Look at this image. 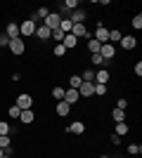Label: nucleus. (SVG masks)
Segmentation results:
<instances>
[{
  "mask_svg": "<svg viewBox=\"0 0 142 158\" xmlns=\"http://www.w3.org/2000/svg\"><path fill=\"white\" fill-rule=\"evenodd\" d=\"M93 38L100 43V45H104V43H109V28L102 24V21H97V26H95V33H93Z\"/></svg>",
  "mask_w": 142,
  "mask_h": 158,
  "instance_id": "f257e3e1",
  "label": "nucleus"
},
{
  "mask_svg": "<svg viewBox=\"0 0 142 158\" xmlns=\"http://www.w3.org/2000/svg\"><path fill=\"white\" fill-rule=\"evenodd\" d=\"M36 26H38V24H36L33 19H24V24H19V35H21L24 40L31 38V35L36 33Z\"/></svg>",
  "mask_w": 142,
  "mask_h": 158,
  "instance_id": "f03ea898",
  "label": "nucleus"
},
{
  "mask_svg": "<svg viewBox=\"0 0 142 158\" xmlns=\"http://www.w3.org/2000/svg\"><path fill=\"white\" fill-rule=\"evenodd\" d=\"M10 52L14 54V57H21V54L26 52V43H24V38H14V40H10Z\"/></svg>",
  "mask_w": 142,
  "mask_h": 158,
  "instance_id": "7ed1b4c3",
  "label": "nucleus"
},
{
  "mask_svg": "<svg viewBox=\"0 0 142 158\" xmlns=\"http://www.w3.org/2000/svg\"><path fill=\"white\" fill-rule=\"evenodd\" d=\"M14 104L19 106L21 111H26V109H33V97H31L28 92H21V94H17V102H14Z\"/></svg>",
  "mask_w": 142,
  "mask_h": 158,
  "instance_id": "20e7f679",
  "label": "nucleus"
},
{
  "mask_svg": "<svg viewBox=\"0 0 142 158\" xmlns=\"http://www.w3.org/2000/svg\"><path fill=\"white\" fill-rule=\"evenodd\" d=\"M59 24H62V14H57V12H50L45 19H43V26H47L50 31L59 28Z\"/></svg>",
  "mask_w": 142,
  "mask_h": 158,
  "instance_id": "39448f33",
  "label": "nucleus"
},
{
  "mask_svg": "<svg viewBox=\"0 0 142 158\" xmlns=\"http://www.w3.org/2000/svg\"><path fill=\"white\" fill-rule=\"evenodd\" d=\"M100 57H102L104 61H109V64H111V59L116 57V45H111V43H104V45L100 47Z\"/></svg>",
  "mask_w": 142,
  "mask_h": 158,
  "instance_id": "423d86ee",
  "label": "nucleus"
},
{
  "mask_svg": "<svg viewBox=\"0 0 142 158\" xmlns=\"http://www.w3.org/2000/svg\"><path fill=\"white\" fill-rule=\"evenodd\" d=\"M62 102H67L69 106H74V104H78V102H81V94H78V90L67 87V90H64V99H62Z\"/></svg>",
  "mask_w": 142,
  "mask_h": 158,
  "instance_id": "0eeeda50",
  "label": "nucleus"
},
{
  "mask_svg": "<svg viewBox=\"0 0 142 158\" xmlns=\"http://www.w3.org/2000/svg\"><path fill=\"white\" fill-rule=\"evenodd\" d=\"M71 35H74V38H90V31H88V26H85V24H74V26H71Z\"/></svg>",
  "mask_w": 142,
  "mask_h": 158,
  "instance_id": "6e6552de",
  "label": "nucleus"
},
{
  "mask_svg": "<svg viewBox=\"0 0 142 158\" xmlns=\"http://www.w3.org/2000/svg\"><path fill=\"white\" fill-rule=\"evenodd\" d=\"M109 80H111V73H109V69H97V71H95V83L107 85Z\"/></svg>",
  "mask_w": 142,
  "mask_h": 158,
  "instance_id": "1a4fd4ad",
  "label": "nucleus"
},
{
  "mask_svg": "<svg viewBox=\"0 0 142 158\" xmlns=\"http://www.w3.org/2000/svg\"><path fill=\"white\" fill-rule=\"evenodd\" d=\"M78 94H81L83 99L95 97V83H81V87H78Z\"/></svg>",
  "mask_w": 142,
  "mask_h": 158,
  "instance_id": "9d476101",
  "label": "nucleus"
},
{
  "mask_svg": "<svg viewBox=\"0 0 142 158\" xmlns=\"http://www.w3.org/2000/svg\"><path fill=\"white\" fill-rule=\"evenodd\" d=\"M118 43H121V47L126 50V52H130V50H135V47H137V38H135V35H123Z\"/></svg>",
  "mask_w": 142,
  "mask_h": 158,
  "instance_id": "9b49d317",
  "label": "nucleus"
},
{
  "mask_svg": "<svg viewBox=\"0 0 142 158\" xmlns=\"http://www.w3.org/2000/svg\"><path fill=\"white\" fill-rule=\"evenodd\" d=\"M67 19L71 21V24H83V21L88 19V12H85V10H74L71 17H67Z\"/></svg>",
  "mask_w": 142,
  "mask_h": 158,
  "instance_id": "f8f14e48",
  "label": "nucleus"
},
{
  "mask_svg": "<svg viewBox=\"0 0 142 158\" xmlns=\"http://www.w3.org/2000/svg\"><path fill=\"white\" fill-rule=\"evenodd\" d=\"M67 132L69 135H83V132H85V123H83V120H74V123H69Z\"/></svg>",
  "mask_w": 142,
  "mask_h": 158,
  "instance_id": "ddd939ff",
  "label": "nucleus"
},
{
  "mask_svg": "<svg viewBox=\"0 0 142 158\" xmlns=\"http://www.w3.org/2000/svg\"><path fill=\"white\" fill-rule=\"evenodd\" d=\"M33 120H36L33 109H26V111H21V113H19V123H21V125H31Z\"/></svg>",
  "mask_w": 142,
  "mask_h": 158,
  "instance_id": "4468645a",
  "label": "nucleus"
},
{
  "mask_svg": "<svg viewBox=\"0 0 142 158\" xmlns=\"http://www.w3.org/2000/svg\"><path fill=\"white\" fill-rule=\"evenodd\" d=\"M5 35H7L10 40H14V38H21V35H19V24L10 21V24L5 26Z\"/></svg>",
  "mask_w": 142,
  "mask_h": 158,
  "instance_id": "2eb2a0df",
  "label": "nucleus"
},
{
  "mask_svg": "<svg viewBox=\"0 0 142 158\" xmlns=\"http://www.w3.org/2000/svg\"><path fill=\"white\" fill-rule=\"evenodd\" d=\"M50 33H52V31H50L47 26H36V33H33V35L41 40V43H45V40H50Z\"/></svg>",
  "mask_w": 142,
  "mask_h": 158,
  "instance_id": "dca6fc26",
  "label": "nucleus"
},
{
  "mask_svg": "<svg viewBox=\"0 0 142 158\" xmlns=\"http://www.w3.org/2000/svg\"><path fill=\"white\" fill-rule=\"evenodd\" d=\"M54 111H57V116H59V118H67L69 113H71V106H69L67 102H57V106H54Z\"/></svg>",
  "mask_w": 142,
  "mask_h": 158,
  "instance_id": "f3484780",
  "label": "nucleus"
},
{
  "mask_svg": "<svg viewBox=\"0 0 142 158\" xmlns=\"http://www.w3.org/2000/svg\"><path fill=\"white\" fill-rule=\"evenodd\" d=\"M62 45L67 47V50H74V47H78V38H74L71 33H67V35H64V40H62Z\"/></svg>",
  "mask_w": 142,
  "mask_h": 158,
  "instance_id": "a211bd4d",
  "label": "nucleus"
},
{
  "mask_svg": "<svg viewBox=\"0 0 142 158\" xmlns=\"http://www.w3.org/2000/svg\"><path fill=\"white\" fill-rule=\"evenodd\" d=\"M130 132V125L123 120V123H116V127H114V135H118V137H126Z\"/></svg>",
  "mask_w": 142,
  "mask_h": 158,
  "instance_id": "6ab92c4d",
  "label": "nucleus"
},
{
  "mask_svg": "<svg viewBox=\"0 0 142 158\" xmlns=\"http://www.w3.org/2000/svg\"><path fill=\"white\" fill-rule=\"evenodd\" d=\"M90 61H93L95 69H107V66H109V61H104L100 54H90Z\"/></svg>",
  "mask_w": 142,
  "mask_h": 158,
  "instance_id": "aec40b11",
  "label": "nucleus"
},
{
  "mask_svg": "<svg viewBox=\"0 0 142 158\" xmlns=\"http://www.w3.org/2000/svg\"><path fill=\"white\" fill-rule=\"evenodd\" d=\"M100 47H102V45L93 38V35H90V38H88V50H90V54H100Z\"/></svg>",
  "mask_w": 142,
  "mask_h": 158,
  "instance_id": "412c9836",
  "label": "nucleus"
},
{
  "mask_svg": "<svg viewBox=\"0 0 142 158\" xmlns=\"http://www.w3.org/2000/svg\"><path fill=\"white\" fill-rule=\"evenodd\" d=\"M123 38V33L118 31V28H109V43L114 45V43H118V40Z\"/></svg>",
  "mask_w": 142,
  "mask_h": 158,
  "instance_id": "4be33fe9",
  "label": "nucleus"
},
{
  "mask_svg": "<svg viewBox=\"0 0 142 158\" xmlns=\"http://www.w3.org/2000/svg\"><path fill=\"white\" fill-rule=\"evenodd\" d=\"M81 83H83V78L81 76H69V87H71V90H78V87H81Z\"/></svg>",
  "mask_w": 142,
  "mask_h": 158,
  "instance_id": "5701e85b",
  "label": "nucleus"
},
{
  "mask_svg": "<svg viewBox=\"0 0 142 158\" xmlns=\"http://www.w3.org/2000/svg\"><path fill=\"white\" fill-rule=\"evenodd\" d=\"M67 52H69V50L62 45V43H57V45L52 47V54H54V57H67Z\"/></svg>",
  "mask_w": 142,
  "mask_h": 158,
  "instance_id": "b1692460",
  "label": "nucleus"
},
{
  "mask_svg": "<svg viewBox=\"0 0 142 158\" xmlns=\"http://www.w3.org/2000/svg\"><path fill=\"white\" fill-rule=\"evenodd\" d=\"M111 118H114V123H123V120H126V111L114 109V111H111Z\"/></svg>",
  "mask_w": 142,
  "mask_h": 158,
  "instance_id": "393cba45",
  "label": "nucleus"
},
{
  "mask_svg": "<svg viewBox=\"0 0 142 158\" xmlns=\"http://www.w3.org/2000/svg\"><path fill=\"white\" fill-rule=\"evenodd\" d=\"M81 78H83V83H95V69H85Z\"/></svg>",
  "mask_w": 142,
  "mask_h": 158,
  "instance_id": "a878e982",
  "label": "nucleus"
},
{
  "mask_svg": "<svg viewBox=\"0 0 142 158\" xmlns=\"http://www.w3.org/2000/svg\"><path fill=\"white\" fill-rule=\"evenodd\" d=\"M64 90H67V87H62V85H54V87H52V97L57 99V102H62V99H64Z\"/></svg>",
  "mask_w": 142,
  "mask_h": 158,
  "instance_id": "bb28decb",
  "label": "nucleus"
},
{
  "mask_svg": "<svg viewBox=\"0 0 142 158\" xmlns=\"http://www.w3.org/2000/svg\"><path fill=\"white\" fill-rule=\"evenodd\" d=\"M64 12H74V10H78V0H64V7H62Z\"/></svg>",
  "mask_w": 142,
  "mask_h": 158,
  "instance_id": "cd10ccee",
  "label": "nucleus"
},
{
  "mask_svg": "<svg viewBox=\"0 0 142 158\" xmlns=\"http://www.w3.org/2000/svg\"><path fill=\"white\" fill-rule=\"evenodd\" d=\"M19 113H21V109H19L17 104H12L10 109H7V116H10V118H14V120H19Z\"/></svg>",
  "mask_w": 142,
  "mask_h": 158,
  "instance_id": "c85d7f7f",
  "label": "nucleus"
},
{
  "mask_svg": "<svg viewBox=\"0 0 142 158\" xmlns=\"http://www.w3.org/2000/svg\"><path fill=\"white\" fill-rule=\"evenodd\" d=\"M47 14H50V10H47V7H38V10H36V14H33V17H31V19H45V17H47Z\"/></svg>",
  "mask_w": 142,
  "mask_h": 158,
  "instance_id": "c756f323",
  "label": "nucleus"
},
{
  "mask_svg": "<svg viewBox=\"0 0 142 158\" xmlns=\"http://www.w3.org/2000/svg\"><path fill=\"white\" fill-rule=\"evenodd\" d=\"M130 26L135 28V31H140V28H142V14H135V17L130 19Z\"/></svg>",
  "mask_w": 142,
  "mask_h": 158,
  "instance_id": "7c9ffc66",
  "label": "nucleus"
},
{
  "mask_svg": "<svg viewBox=\"0 0 142 158\" xmlns=\"http://www.w3.org/2000/svg\"><path fill=\"white\" fill-rule=\"evenodd\" d=\"M107 92H109V87H107V85H100V83H95V94H97V97H104Z\"/></svg>",
  "mask_w": 142,
  "mask_h": 158,
  "instance_id": "2f4dec72",
  "label": "nucleus"
},
{
  "mask_svg": "<svg viewBox=\"0 0 142 158\" xmlns=\"http://www.w3.org/2000/svg\"><path fill=\"white\" fill-rule=\"evenodd\" d=\"M128 153H130V156H140V153H142V146L140 144H128Z\"/></svg>",
  "mask_w": 142,
  "mask_h": 158,
  "instance_id": "473e14b6",
  "label": "nucleus"
},
{
  "mask_svg": "<svg viewBox=\"0 0 142 158\" xmlns=\"http://www.w3.org/2000/svg\"><path fill=\"white\" fill-rule=\"evenodd\" d=\"M7 146H12V139H10V135H0V149H7Z\"/></svg>",
  "mask_w": 142,
  "mask_h": 158,
  "instance_id": "72a5a7b5",
  "label": "nucleus"
},
{
  "mask_svg": "<svg viewBox=\"0 0 142 158\" xmlns=\"http://www.w3.org/2000/svg\"><path fill=\"white\" fill-rule=\"evenodd\" d=\"M50 38H52V40H54V43H62V40H64V33H62V31H59V28H54V31H52V33H50Z\"/></svg>",
  "mask_w": 142,
  "mask_h": 158,
  "instance_id": "f704fd0d",
  "label": "nucleus"
},
{
  "mask_svg": "<svg viewBox=\"0 0 142 158\" xmlns=\"http://www.w3.org/2000/svg\"><path fill=\"white\" fill-rule=\"evenodd\" d=\"M10 130H12V125L7 120H0V135H10Z\"/></svg>",
  "mask_w": 142,
  "mask_h": 158,
  "instance_id": "c9c22d12",
  "label": "nucleus"
},
{
  "mask_svg": "<svg viewBox=\"0 0 142 158\" xmlns=\"http://www.w3.org/2000/svg\"><path fill=\"white\" fill-rule=\"evenodd\" d=\"M116 109L126 111V109H128V99H118V102H116Z\"/></svg>",
  "mask_w": 142,
  "mask_h": 158,
  "instance_id": "e433bc0d",
  "label": "nucleus"
},
{
  "mask_svg": "<svg viewBox=\"0 0 142 158\" xmlns=\"http://www.w3.org/2000/svg\"><path fill=\"white\" fill-rule=\"evenodd\" d=\"M133 73H135L137 78L142 76V61H135V66H133Z\"/></svg>",
  "mask_w": 142,
  "mask_h": 158,
  "instance_id": "4c0bfd02",
  "label": "nucleus"
},
{
  "mask_svg": "<svg viewBox=\"0 0 142 158\" xmlns=\"http://www.w3.org/2000/svg\"><path fill=\"white\" fill-rule=\"evenodd\" d=\"M10 45V38H7L5 33H0V47H7Z\"/></svg>",
  "mask_w": 142,
  "mask_h": 158,
  "instance_id": "58836bf2",
  "label": "nucleus"
},
{
  "mask_svg": "<svg viewBox=\"0 0 142 158\" xmlns=\"http://www.w3.org/2000/svg\"><path fill=\"white\" fill-rule=\"evenodd\" d=\"M109 139H111V144H114V146H118V144H121V137H118V135H111Z\"/></svg>",
  "mask_w": 142,
  "mask_h": 158,
  "instance_id": "ea45409f",
  "label": "nucleus"
},
{
  "mask_svg": "<svg viewBox=\"0 0 142 158\" xmlns=\"http://www.w3.org/2000/svg\"><path fill=\"white\" fill-rule=\"evenodd\" d=\"M100 158H111V156H100Z\"/></svg>",
  "mask_w": 142,
  "mask_h": 158,
  "instance_id": "a19ab883",
  "label": "nucleus"
},
{
  "mask_svg": "<svg viewBox=\"0 0 142 158\" xmlns=\"http://www.w3.org/2000/svg\"><path fill=\"white\" fill-rule=\"evenodd\" d=\"M130 158H140V156H130Z\"/></svg>",
  "mask_w": 142,
  "mask_h": 158,
  "instance_id": "79ce46f5",
  "label": "nucleus"
}]
</instances>
